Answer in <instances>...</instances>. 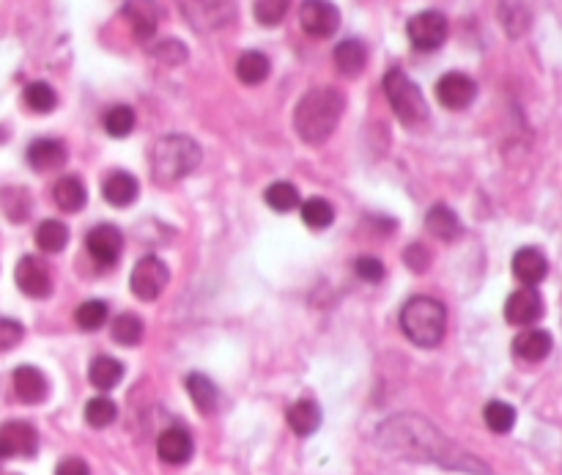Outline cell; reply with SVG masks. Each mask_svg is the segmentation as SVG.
<instances>
[{
	"instance_id": "6da1fadb",
	"label": "cell",
	"mask_w": 562,
	"mask_h": 475,
	"mask_svg": "<svg viewBox=\"0 0 562 475\" xmlns=\"http://www.w3.org/2000/svg\"><path fill=\"white\" fill-rule=\"evenodd\" d=\"M376 445L387 454L412 459V462H434L447 470L488 475V467L478 456L467 454L461 445L447 440L445 434L420 415H395L376 429Z\"/></svg>"
},
{
	"instance_id": "7a4b0ae2",
	"label": "cell",
	"mask_w": 562,
	"mask_h": 475,
	"mask_svg": "<svg viewBox=\"0 0 562 475\" xmlns=\"http://www.w3.org/2000/svg\"><path fill=\"white\" fill-rule=\"evenodd\" d=\"M343 108H346V99H343L338 88H310L308 94L297 102L294 130L305 143H313V146L324 143L338 127Z\"/></svg>"
},
{
	"instance_id": "3957f363",
	"label": "cell",
	"mask_w": 562,
	"mask_h": 475,
	"mask_svg": "<svg viewBox=\"0 0 562 475\" xmlns=\"http://www.w3.org/2000/svg\"><path fill=\"white\" fill-rule=\"evenodd\" d=\"M201 165V146L187 135H165L151 149V176L157 184H176Z\"/></svg>"
},
{
	"instance_id": "277c9868",
	"label": "cell",
	"mask_w": 562,
	"mask_h": 475,
	"mask_svg": "<svg viewBox=\"0 0 562 475\" xmlns=\"http://www.w3.org/2000/svg\"><path fill=\"white\" fill-rule=\"evenodd\" d=\"M447 327V311L445 305L434 300V297H425L417 294L412 300H406V305L401 308V330L403 335L412 341V344L431 349L442 338H445Z\"/></svg>"
},
{
	"instance_id": "5b68a950",
	"label": "cell",
	"mask_w": 562,
	"mask_h": 475,
	"mask_svg": "<svg viewBox=\"0 0 562 475\" xmlns=\"http://www.w3.org/2000/svg\"><path fill=\"white\" fill-rule=\"evenodd\" d=\"M384 94L390 99V108L403 127H420L428 121V102L423 91L412 77L403 75L401 69H390L384 75Z\"/></svg>"
},
{
	"instance_id": "8992f818",
	"label": "cell",
	"mask_w": 562,
	"mask_h": 475,
	"mask_svg": "<svg viewBox=\"0 0 562 475\" xmlns=\"http://www.w3.org/2000/svg\"><path fill=\"white\" fill-rule=\"evenodd\" d=\"M176 6L198 33L220 31L236 20V0H176Z\"/></svg>"
},
{
	"instance_id": "52a82bcc",
	"label": "cell",
	"mask_w": 562,
	"mask_h": 475,
	"mask_svg": "<svg viewBox=\"0 0 562 475\" xmlns=\"http://www.w3.org/2000/svg\"><path fill=\"white\" fill-rule=\"evenodd\" d=\"M447 31H450V25H447V17L442 11H420V14H414L409 25H406V36H409V42H412L414 50H420V53H431V50H439L447 39Z\"/></svg>"
},
{
	"instance_id": "ba28073f",
	"label": "cell",
	"mask_w": 562,
	"mask_h": 475,
	"mask_svg": "<svg viewBox=\"0 0 562 475\" xmlns=\"http://www.w3.org/2000/svg\"><path fill=\"white\" fill-rule=\"evenodd\" d=\"M170 281V272L165 267V261L157 259V256H143V259L132 267V275H129V289L132 294L143 300V303H151L157 300L165 286Z\"/></svg>"
},
{
	"instance_id": "9c48e42d",
	"label": "cell",
	"mask_w": 562,
	"mask_h": 475,
	"mask_svg": "<svg viewBox=\"0 0 562 475\" xmlns=\"http://www.w3.org/2000/svg\"><path fill=\"white\" fill-rule=\"evenodd\" d=\"M299 22L313 39H329L340 28V11L332 0H302Z\"/></svg>"
},
{
	"instance_id": "30bf717a",
	"label": "cell",
	"mask_w": 562,
	"mask_h": 475,
	"mask_svg": "<svg viewBox=\"0 0 562 475\" xmlns=\"http://www.w3.org/2000/svg\"><path fill=\"white\" fill-rule=\"evenodd\" d=\"M39 448V434L28 421H6L0 426V459H28Z\"/></svg>"
},
{
	"instance_id": "8fae6325",
	"label": "cell",
	"mask_w": 562,
	"mask_h": 475,
	"mask_svg": "<svg viewBox=\"0 0 562 475\" xmlns=\"http://www.w3.org/2000/svg\"><path fill=\"white\" fill-rule=\"evenodd\" d=\"M478 97V83L464 72H447L436 83V99L447 110H464L469 108Z\"/></svg>"
},
{
	"instance_id": "7c38bea8",
	"label": "cell",
	"mask_w": 562,
	"mask_h": 475,
	"mask_svg": "<svg viewBox=\"0 0 562 475\" xmlns=\"http://www.w3.org/2000/svg\"><path fill=\"white\" fill-rule=\"evenodd\" d=\"M14 278H17L20 292L33 297V300H44V297H50V292H53L50 267L42 259H36V256H22L17 270H14Z\"/></svg>"
},
{
	"instance_id": "4fadbf2b",
	"label": "cell",
	"mask_w": 562,
	"mask_h": 475,
	"mask_svg": "<svg viewBox=\"0 0 562 475\" xmlns=\"http://www.w3.org/2000/svg\"><path fill=\"white\" fill-rule=\"evenodd\" d=\"M85 248L91 253V259L96 264H116L118 256H121V248H124V234L118 231L116 226H110V223H102V226H94L88 231V237H85Z\"/></svg>"
},
{
	"instance_id": "5bb4252c",
	"label": "cell",
	"mask_w": 562,
	"mask_h": 475,
	"mask_svg": "<svg viewBox=\"0 0 562 475\" xmlns=\"http://www.w3.org/2000/svg\"><path fill=\"white\" fill-rule=\"evenodd\" d=\"M543 316L541 294L535 292V286H521L519 292H513L505 303V319L516 327H530Z\"/></svg>"
},
{
	"instance_id": "9a60e30c",
	"label": "cell",
	"mask_w": 562,
	"mask_h": 475,
	"mask_svg": "<svg viewBox=\"0 0 562 475\" xmlns=\"http://www.w3.org/2000/svg\"><path fill=\"white\" fill-rule=\"evenodd\" d=\"M121 14L129 22V28H132L138 42H149L151 36L157 33V25H160L157 0H127Z\"/></svg>"
},
{
	"instance_id": "2e32d148",
	"label": "cell",
	"mask_w": 562,
	"mask_h": 475,
	"mask_svg": "<svg viewBox=\"0 0 562 475\" xmlns=\"http://www.w3.org/2000/svg\"><path fill=\"white\" fill-rule=\"evenodd\" d=\"M11 385H14V393H17V399L22 404H42L47 399V393H50V382L36 366L14 368Z\"/></svg>"
},
{
	"instance_id": "e0dca14e",
	"label": "cell",
	"mask_w": 562,
	"mask_h": 475,
	"mask_svg": "<svg viewBox=\"0 0 562 475\" xmlns=\"http://www.w3.org/2000/svg\"><path fill=\"white\" fill-rule=\"evenodd\" d=\"M157 454L165 465H184L190 462L192 456V437L190 432H184L179 426L165 429L157 440Z\"/></svg>"
},
{
	"instance_id": "ac0fdd59",
	"label": "cell",
	"mask_w": 562,
	"mask_h": 475,
	"mask_svg": "<svg viewBox=\"0 0 562 475\" xmlns=\"http://www.w3.org/2000/svg\"><path fill=\"white\" fill-rule=\"evenodd\" d=\"M102 193H105L107 204L118 206V209H124V206L135 204V201H138L140 184H138V179L132 176V173L113 171L105 179V184H102Z\"/></svg>"
},
{
	"instance_id": "d6986e66",
	"label": "cell",
	"mask_w": 562,
	"mask_h": 475,
	"mask_svg": "<svg viewBox=\"0 0 562 475\" xmlns=\"http://www.w3.org/2000/svg\"><path fill=\"white\" fill-rule=\"evenodd\" d=\"M25 157L36 171H55L66 162V146L64 141H55V138H39L28 146Z\"/></svg>"
},
{
	"instance_id": "ffe728a7",
	"label": "cell",
	"mask_w": 562,
	"mask_h": 475,
	"mask_svg": "<svg viewBox=\"0 0 562 475\" xmlns=\"http://www.w3.org/2000/svg\"><path fill=\"white\" fill-rule=\"evenodd\" d=\"M549 272V261L543 256V250L538 248H521L513 256V275L519 278L524 286H535L541 283Z\"/></svg>"
},
{
	"instance_id": "44dd1931",
	"label": "cell",
	"mask_w": 562,
	"mask_h": 475,
	"mask_svg": "<svg viewBox=\"0 0 562 475\" xmlns=\"http://www.w3.org/2000/svg\"><path fill=\"white\" fill-rule=\"evenodd\" d=\"M513 352L527 363H541L543 357H549V352H552V335L546 330H538V327L521 330L513 341Z\"/></svg>"
},
{
	"instance_id": "7402d4cb",
	"label": "cell",
	"mask_w": 562,
	"mask_h": 475,
	"mask_svg": "<svg viewBox=\"0 0 562 475\" xmlns=\"http://www.w3.org/2000/svg\"><path fill=\"white\" fill-rule=\"evenodd\" d=\"M332 58H335L338 72L354 77L360 75L362 69H365V64H368V50H365V44H362L360 39H343V42L335 47Z\"/></svg>"
},
{
	"instance_id": "603a6c76",
	"label": "cell",
	"mask_w": 562,
	"mask_h": 475,
	"mask_svg": "<svg viewBox=\"0 0 562 475\" xmlns=\"http://www.w3.org/2000/svg\"><path fill=\"white\" fill-rule=\"evenodd\" d=\"M288 426L299 437H310L321 426V407L313 399H302L291 404L288 410Z\"/></svg>"
},
{
	"instance_id": "cb8c5ba5",
	"label": "cell",
	"mask_w": 562,
	"mask_h": 475,
	"mask_svg": "<svg viewBox=\"0 0 562 475\" xmlns=\"http://www.w3.org/2000/svg\"><path fill=\"white\" fill-rule=\"evenodd\" d=\"M88 379L96 390H113L124 379V366L118 363L116 357L99 355L88 366Z\"/></svg>"
},
{
	"instance_id": "d4e9b609",
	"label": "cell",
	"mask_w": 562,
	"mask_h": 475,
	"mask_svg": "<svg viewBox=\"0 0 562 475\" xmlns=\"http://www.w3.org/2000/svg\"><path fill=\"white\" fill-rule=\"evenodd\" d=\"M53 201L58 204V209L64 212H80L88 201L85 193V184L77 176H64L53 184Z\"/></svg>"
},
{
	"instance_id": "484cf974",
	"label": "cell",
	"mask_w": 562,
	"mask_h": 475,
	"mask_svg": "<svg viewBox=\"0 0 562 475\" xmlns=\"http://www.w3.org/2000/svg\"><path fill=\"white\" fill-rule=\"evenodd\" d=\"M425 228H428L436 239H445V242H453V239L461 234L458 215L445 204H436L434 209H428V215H425Z\"/></svg>"
},
{
	"instance_id": "4316f807",
	"label": "cell",
	"mask_w": 562,
	"mask_h": 475,
	"mask_svg": "<svg viewBox=\"0 0 562 475\" xmlns=\"http://www.w3.org/2000/svg\"><path fill=\"white\" fill-rule=\"evenodd\" d=\"M269 58L264 53H258V50H247V53L239 55V61H236V77L242 80L244 86H258V83H264L266 77H269Z\"/></svg>"
},
{
	"instance_id": "83f0119b",
	"label": "cell",
	"mask_w": 562,
	"mask_h": 475,
	"mask_svg": "<svg viewBox=\"0 0 562 475\" xmlns=\"http://www.w3.org/2000/svg\"><path fill=\"white\" fill-rule=\"evenodd\" d=\"M184 385H187V393H190L192 404H195L203 415H212V412L217 410L220 393H217V385H214L212 379L203 377V374H190Z\"/></svg>"
},
{
	"instance_id": "f1b7e54d",
	"label": "cell",
	"mask_w": 562,
	"mask_h": 475,
	"mask_svg": "<svg viewBox=\"0 0 562 475\" xmlns=\"http://www.w3.org/2000/svg\"><path fill=\"white\" fill-rule=\"evenodd\" d=\"M0 209L11 223H22V220L31 217V195L25 187H6L0 193Z\"/></svg>"
},
{
	"instance_id": "f546056e",
	"label": "cell",
	"mask_w": 562,
	"mask_h": 475,
	"mask_svg": "<svg viewBox=\"0 0 562 475\" xmlns=\"http://www.w3.org/2000/svg\"><path fill=\"white\" fill-rule=\"evenodd\" d=\"M69 242V228L61 220H42L36 228V245L44 253H61Z\"/></svg>"
},
{
	"instance_id": "4dcf8cb0",
	"label": "cell",
	"mask_w": 562,
	"mask_h": 475,
	"mask_svg": "<svg viewBox=\"0 0 562 475\" xmlns=\"http://www.w3.org/2000/svg\"><path fill=\"white\" fill-rule=\"evenodd\" d=\"M22 102H25V108L33 110V113H50V110H55V105H58V94H55L50 83L36 80V83H28V86H25Z\"/></svg>"
},
{
	"instance_id": "1f68e13d",
	"label": "cell",
	"mask_w": 562,
	"mask_h": 475,
	"mask_svg": "<svg viewBox=\"0 0 562 475\" xmlns=\"http://www.w3.org/2000/svg\"><path fill=\"white\" fill-rule=\"evenodd\" d=\"M532 20V6L527 0H502V22L510 36H519L527 31Z\"/></svg>"
},
{
	"instance_id": "d6a6232c",
	"label": "cell",
	"mask_w": 562,
	"mask_h": 475,
	"mask_svg": "<svg viewBox=\"0 0 562 475\" xmlns=\"http://www.w3.org/2000/svg\"><path fill=\"white\" fill-rule=\"evenodd\" d=\"M110 335L113 341L121 346H135L143 341V319L138 314H121L113 319V327H110Z\"/></svg>"
},
{
	"instance_id": "836d02e7",
	"label": "cell",
	"mask_w": 562,
	"mask_h": 475,
	"mask_svg": "<svg viewBox=\"0 0 562 475\" xmlns=\"http://www.w3.org/2000/svg\"><path fill=\"white\" fill-rule=\"evenodd\" d=\"M483 421L494 434H508L516 423V410L508 401H488L486 410H483Z\"/></svg>"
},
{
	"instance_id": "e575fe53",
	"label": "cell",
	"mask_w": 562,
	"mask_h": 475,
	"mask_svg": "<svg viewBox=\"0 0 562 475\" xmlns=\"http://www.w3.org/2000/svg\"><path fill=\"white\" fill-rule=\"evenodd\" d=\"M116 418V401L107 399V396H96V399H91L85 404V421H88V426H94V429H105V426H110Z\"/></svg>"
},
{
	"instance_id": "d590c367",
	"label": "cell",
	"mask_w": 562,
	"mask_h": 475,
	"mask_svg": "<svg viewBox=\"0 0 562 475\" xmlns=\"http://www.w3.org/2000/svg\"><path fill=\"white\" fill-rule=\"evenodd\" d=\"M135 110L129 105H113L105 113V130L110 138H127L129 132L135 130Z\"/></svg>"
},
{
	"instance_id": "8d00e7d4",
	"label": "cell",
	"mask_w": 562,
	"mask_h": 475,
	"mask_svg": "<svg viewBox=\"0 0 562 475\" xmlns=\"http://www.w3.org/2000/svg\"><path fill=\"white\" fill-rule=\"evenodd\" d=\"M266 204L272 206L275 212H294L299 206V193L297 187L291 182H275L266 187Z\"/></svg>"
},
{
	"instance_id": "74e56055",
	"label": "cell",
	"mask_w": 562,
	"mask_h": 475,
	"mask_svg": "<svg viewBox=\"0 0 562 475\" xmlns=\"http://www.w3.org/2000/svg\"><path fill=\"white\" fill-rule=\"evenodd\" d=\"M107 314H110V308H107L105 300H88L75 311V324L80 330L94 333L107 322Z\"/></svg>"
},
{
	"instance_id": "f35d334b",
	"label": "cell",
	"mask_w": 562,
	"mask_h": 475,
	"mask_svg": "<svg viewBox=\"0 0 562 475\" xmlns=\"http://www.w3.org/2000/svg\"><path fill=\"white\" fill-rule=\"evenodd\" d=\"M302 220H305L310 228H327L332 226V220H335V209H332V204L324 201V198H308V201L302 204Z\"/></svg>"
},
{
	"instance_id": "ab89813d",
	"label": "cell",
	"mask_w": 562,
	"mask_h": 475,
	"mask_svg": "<svg viewBox=\"0 0 562 475\" xmlns=\"http://www.w3.org/2000/svg\"><path fill=\"white\" fill-rule=\"evenodd\" d=\"M288 6H291V0H255L253 14L261 25L272 28V25L283 22V17L288 14Z\"/></svg>"
},
{
	"instance_id": "60d3db41",
	"label": "cell",
	"mask_w": 562,
	"mask_h": 475,
	"mask_svg": "<svg viewBox=\"0 0 562 475\" xmlns=\"http://www.w3.org/2000/svg\"><path fill=\"white\" fill-rule=\"evenodd\" d=\"M151 55L160 61V64L168 66H179L187 61V47L179 42V39H160V42L151 47Z\"/></svg>"
},
{
	"instance_id": "b9f144b4",
	"label": "cell",
	"mask_w": 562,
	"mask_h": 475,
	"mask_svg": "<svg viewBox=\"0 0 562 475\" xmlns=\"http://www.w3.org/2000/svg\"><path fill=\"white\" fill-rule=\"evenodd\" d=\"M22 324L14 322V319H6V316H0V352H6V349H14V346L22 341Z\"/></svg>"
},
{
	"instance_id": "7bdbcfd3",
	"label": "cell",
	"mask_w": 562,
	"mask_h": 475,
	"mask_svg": "<svg viewBox=\"0 0 562 475\" xmlns=\"http://www.w3.org/2000/svg\"><path fill=\"white\" fill-rule=\"evenodd\" d=\"M354 270H357L362 281L368 283H379L384 278V264L379 259H373V256H360L357 264H354Z\"/></svg>"
},
{
	"instance_id": "ee69618b",
	"label": "cell",
	"mask_w": 562,
	"mask_h": 475,
	"mask_svg": "<svg viewBox=\"0 0 562 475\" xmlns=\"http://www.w3.org/2000/svg\"><path fill=\"white\" fill-rule=\"evenodd\" d=\"M403 264L412 272H425L428 264H431V253L423 245H409V248L403 250Z\"/></svg>"
},
{
	"instance_id": "f6af8a7d",
	"label": "cell",
	"mask_w": 562,
	"mask_h": 475,
	"mask_svg": "<svg viewBox=\"0 0 562 475\" xmlns=\"http://www.w3.org/2000/svg\"><path fill=\"white\" fill-rule=\"evenodd\" d=\"M55 475H91L88 465H85L83 459H77V456H66L61 465L55 467Z\"/></svg>"
}]
</instances>
